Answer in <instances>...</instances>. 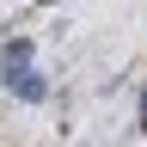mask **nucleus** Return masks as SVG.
Segmentation results:
<instances>
[{"label": "nucleus", "mask_w": 147, "mask_h": 147, "mask_svg": "<svg viewBox=\"0 0 147 147\" xmlns=\"http://www.w3.org/2000/svg\"><path fill=\"white\" fill-rule=\"evenodd\" d=\"M141 123H147V92H141Z\"/></svg>", "instance_id": "nucleus-1"}]
</instances>
